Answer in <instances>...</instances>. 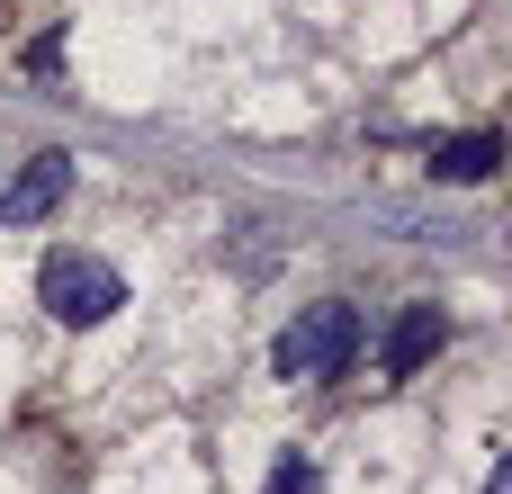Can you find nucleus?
<instances>
[{"instance_id": "7ed1b4c3", "label": "nucleus", "mask_w": 512, "mask_h": 494, "mask_svg": "<svg viewBox=\"0 0 512 494\" xmlns=\"http://www.w3.org/2000/svg\"><path fill=\"white\" fill-rule=\"evenodd\" d=\"M63 189H72V153H36V162H18V171L0 180V216H9V225H36V216L63 207Z\"/></svg>"}, {"instance_id": "39448f33", "label": "nucleus", "mask_w": 512, "mask_h": 494, "mask_svg": "<svg viewBox=\"0 0 512 494\" xmlns=\"http://www.w3.org/2000/svg\"><path fill=\"white\" fill-rule=\"evenodd\" d=\"M495 162H504L495 135H441L432 144V180L441 189H477V180H495Z\"/></svg>"}, {"instance_id": "f03ea898", "label": "nucleus", "mask_w": 512, "mask_h": 494, "mask_svg": "<svg viewBox=\"0 0 512 494\" xmlns=\"http://www.w3.org/2000/svg\"><path fill=\"white\" fill-rule=\"evenodd\" d=\"M36 297H45V315H54L63 333H90V324H108V315L126 306V279H117V261H99V252H54V261L36 270Z\"/></svg>"}, {"instance_id": "20e7f679", "label": "nucleus", "mask_w": 512, "mask_h": 494, "mask_svg": "<svg viewBox=\"0 0 512 494\" xmlns=\"http://www.w3.org/2000/svg\"><path fill=\"white\" fill-rule=\"evenodd\" d=\"M441 333H450V315H441L432 297H414V306L387 324V342H378V369H387V378H414V369L441 351Z\"/></svg>"}, {"instance_id": "423d86ee", "label": "nucleus", "mask_w": 512, "mask_h": 494, "mask_svg": "<svg viewBox=\"0 0 512 494\" xmlns=\"http://www.w3.org/2000/svg\"><path fill=\"white\" fill-rule=\"evenodd\" d=\"M378 225H396V234H405V243H450V234H459V225H450V216H432V207H396V198H387V207H378Z\"/></svg>"}, {"instance_id": "0eeeda50", "label": "nucleus", "mask_w": 512, "mask_h": 494, "mask_svg": "<svg viewBox=\"0 0 512 494\" xmlns=\"http://www.w3.org/2000/svg\"><path fill=\"white\" fill-rule=\"evenodd\" d=\"M261 494H324V468L306 459V450H279V468H270V486Z\"/></svg>"}, {"instance_id": "6e6552de", "label": "nucleus", "mask_w": 512, "mask_h": 494, "mask_svg": "<svg viewBox=\"0 0 512 494\" xmlns=\"http://www.w3.org/2000/svg\"><path fill=\"white\" fill-rule=\"evenodd\" d=\"M486 494H512V459H495V468H486Z\"/></svg>"}, {"instance_id": "f257e3e1", "label": "nucleus", "mask_w": 512, "mask_h": 494, "mask_svg": "<svg viewBox=\"0 0 512 494\" xmlns=\"http://www.w3.org/2000/svg\"><path fill=\"white\" fill-rule=\"evenodd\" d=\"M360 360V306H342V297H324V306H306L288 333H279V351H270V369L288 378V387H315V378H342Z\"/></svg>"}]
</instances>
